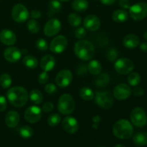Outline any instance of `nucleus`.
Listing matches in <instances>:
<instances>
[{
	"label": "nucleus",
	"instance_id": "nucleus-9",
	"mask_svg": "<svg viewBox=\"0 0 147 147\" xmlns=\"http://www.w3.org/2000/svg\"><path fill=\"white\" fill-rule=\"evenodd\" d=\"M11 17L15 22L22 23L27 21L30 17V13L25 6L22 4H17L11 9Z\"/></svg>",
	"mask_w": 147,
	"mask_h": 147
},
{
	"label": "nucleus",
	"instance_id": "nucleus-30",
	"mask_svg": "<svg viewBox=\"0 0 147 147\" xmlns=\"http://www.w3.org/2000/svg\"><path fill=\"white\" fill-rule=\"evenodd\" d=\"M67 21L72 27H78L81 24L82 19L80 16L76 13H70L67 17Z\"/></svg>",
	"mask_w": 147,
	"mask_h": 147
},
{
	"label": "nucleus",
	"instance_id": "nucleus-7",
	"mask_svg": "<svg viewBox=\"0 0 147 147\" xmlns=\"http://www.w3.org/2000/svg\"><path fill=\"white\" fill-rule=\"evenodd\" d=\"M116 71L121 75H127L133 71L134 64L133 61L126 57H121L116 60L114 64Z\"/></svg>",
	"mask_w": 147,
	"mask_h": 147
},
{
	"label": "nucleus",
	"instance_id": "nucleus-24",
	"mask_svg": "<svg viewBox=\"0 0 147 147\" xmlns=\"http://www.w3.org/2000/svg\"><path fill=\"white\" fill-rule=\"evenodd\" d=\"M73 9L78 12H84L88 8V2L87 0H74L72 3Z\"/></svg>",
	"mask_w": 147,
	"mask_h": 147
},
{
	"label": "nucleus",
	"instance_id": "nucleus-36",
	"mask_svg": "<svg viewBox=\"0 0 147 147\" xmlns=\"http://www.w3.org/2000/svg\"><path fill=\"white\" fill-rule=\"evenodd\" d=\"M33 129L30 126H24L20 129V134L24 139H30L33 136Z\"/></svg>",
	"mask_w": 147,
	"mask_h": 147
},
{
	"label": "nucleus",
	"instance_id": "nucleus-50",
	"mask_svg": "<svg viewBox=\"0 0 147 147\" xmlns=\"http://www.w3.org/2000/svg\"><path fill=\"white\" fill-rule=\"evenodd\" d=\"M144 38L146 40H147V31L144 33Z\"/></svg>",
	"mask_w": 147,
	"mask_h": 147
},
{
	"label": "nucleus",
	"instance_id": "nucleus-13",
	"mask_svg": "<svg viewBox=\"0 0 147 147\" xmlns=\"http://www.w3.org/2000/svg\"><path fill=\"white\" fill-rule=\"evenodd\" d=\"M73 81V73L69 70H63L55 77V83L60 88H66Z\"/></svg>",
	"mask_w": 147,
	"mask_h": 147
},
{
	"label": "nucleus",
	"instance_id": "nucleus-38",
	"mask_svg": "<svg viewBox=\"0 0 147 147\" xmlns=\"http://www.w3.org/2000/svg\"><path fill=\"white\" fill-rule=\"evenodd\" d=\"M36 47L40 51H46L48 50V43L43 38H40L36 42Z\"/></svg>",
	"mask_w": 147,
	"mask_h": 147
},
{
	"label": "nucleus",
	"instance_id": "nucleus-35",
	"mask_svg": "<svg viewBox=\"0 0 147 147\" xmlns=\"http://www.w3.org/2000/svg\"><path fill=\"white\" fill-rule=\"evenodd\" d=\"M119 55V53L117 49L114 47H111L106 52V57L107 60H109L110 62H115L117 60Z\"/></svg>",
	"mask_w": 147,
	"mask_h": 147
},
{
	"label": "nucleus",
	"instance_id": "nucleus-45",
	"mask_svg": "<svg viewBox=\"0 0 147 147\" xmlns=\"http://www.w3.org/2000/svg\"><path fill=\"white\" fill-rule=\"evenodd\" d=\"M7 106V100L5 97L3 96H0V112H2L6 110Z\"/></svg>",
	"mask_w": 147,
	"mask_h": 147
},
{
	"label": "nucleus",
	"instance_id": "nucleus-41",
	"mask_svg": "<svg viewBox=\"0 0 147 147\" xmlns=\"http://www.w3.org/2000/svg\"><path fill=\"white\" fill-rule=\"evenodd\" d=\"M45 90L48 94H54L57 90V87L54 83H48L45 87Z\"/></svg>",
	"mask_w": 147,
	"mask_h": 147
},
{
	"label": "nucleus",
	"instance_id": "nucleus-1",
	"mask_svg": "<svg viewBox=\"0 0 147 147\" xmlns=\"http://www.w3.org/2000/svg\"><path fill=\"white\" fill-rule=\"evenodd\" d=\"M7 97L9 102L13 106L17 108L25 106L28 100V93L24 88L16 86L10 88L7 93Z\"/></svg>",
	"mask_w": 147,
	"mask_h": 147
},
{
	"label": "nucleus",
	"instance_id": "nucleus-3",
	"mask_svg": "<svg viewBox=\"0 0 147 147\" xmlns=\"http://www.w3.org/2000/svg\"><path fill=\"white\" fill-rule=\"evenodd\" d=\"M134 133V127L126 119H120L115 123L113 127V134L120 139H129Z\"/></svg>",
	"mask_w": 147,
	"mask_h": 147
},
{
	"label": "nucleus",
	"instance_id": "nucleus-43",
	"mask_svg": "<svg viewBox=\"0 0 147 147\" xmlns=\"http://www.w3.org/2000/svg\"><path fill=\"white\" fill-rule=\"evenodd\" d=\"M88 71V66L86 64L79 65L77 68V73L79 76H84L86 74Z\"/></svg>",
	"mask_w": 147,
	"mask_h": 147
},
{
	"label": "nucleus",
	"instance_id": "nucleus-15",
	"mask_svg": "<svg viewBox=\"0 0 147 147\" xmlns=\"http://www.w3.org/2000/svg\"><path fill=\"white\" fill-rule=\"evenodd\" d=\"M62 127L67 133L73 134L76 133L79 129L78 121L72 116H67L62 121Z\"/></svg>",
	"mask_w": 147,
	"mask_h": 147
},
{
	"label": "nucleus",
	"instance_id": "nucleus-5",
	"mask_svg": "<svg viewBox=\"0 0 147 147\" xmlns=\"http://www.w3.org/2000/svg\"><path fill=\"white\" fill-rule=\"evenodd\" d=\"M96 103L103 109H109L113 104V95L109 91H98L94 96Z\"/></svg>",
	"mask_w": 147,
	"mask_h": 147
},
{
	"label": "nucleus",
	"instance_id": "nucleus-21",
	"mask_svg": "<svg viewBox=\"0 0 147 147\" xmlns=\"http://www.w3.org/2000/svg\"><path fill=\"white\" fill-rule=\"evenodd\" d=\"M140 43L139 37L136 34H130L126 35L123 40V45L124 47L129 49L136 48Z\"/></svg>",
	"mask_w": 147,
	"mask_h": 147
},
{
	"label": "nucleus",
	"instance_id": "nucleus-46",
	"mask_svg": "<svg viewBox=\"0 0 147 147\" xmlns=\"http://www.w3.org/2000/svg\"><path fill=\"white\" fill-rule=\"evenodd\" d=\"M133 93L136 97H142L144 94V90L142 88L136 87V88L134 89Z\"/></svg>",
	"mask_w": 147,
	"mask_h": 147
},
{
	"label": "nucleus",
	"instance_id": "nucleus-49",
	"mask_svg": "<svg viewBox=\"0 0 147 147\" xmlns=\"http://www.w3.org/2000/svg\"><path fill=\"white\" fill-rule=\"evenodd\" d=\"M140 49L142 51L144 52V53H147V42H143L140 45Z\"/></svg>",
	"mask_w": 147,
	"mask_h": 147
},
{
	"label": "nucleus",
	"instance_id": "nucleus-10",
	"mask_svg": "<svg viewBox=\"0 0 147 147\" xmlns=\"http://www.w3.org/2000/svg\"><path fill=\"white\" fill-rule=\"evenodd\" d=\"M68 45L67 39L63 35H58L53 39L50 45V49L51 52L60 54L66 50Z\"/></svg>",
	"mask_w": 147,
	"mask_h": 147
},
{
	"label": "nucleus",
	"instance_id": "nucleus-44",
	"mask_svg": "<svg viewBox=\"0 0 147 147\" xmlns=\"http://www.w3.org/2000/svg\"><path fill=\"white\" fill-rule=\"evenodd\" d=\"M119 4L123 9H129L131 7V2L129 0H119Z\"/></svg>",
	"mask_w": 147,
	"mask_h": 147
},
{
	"label": "nucleus",
	"instance_id": "nucleus-39",
	"mask_svg": "<svg viewBox=\"0 0 147 147\" xmlns=\"http://www.w3.org/2000/svg\"><path fill=\"white\" fill-rule=\"evenodd\" d=\"M75 37L78 39H80V40H82V39L84 38L86 35V28L83 27H78L77 29L75 31Z\"/></svg>",
	"mask_w": 147,
	"mask_h": 147
},
{
	"label": "nucleus",
	"instance_id": "nucleus-6",
	"mask_svg": "<svg viewBox=\"0 0 147 147\" xmlns=\"http://www.w3.org/2000/svg\"><path fill=\"white\" fill-rule=\"evenodd\" d=\"M129 14L135 21H141L147 17V3L139 2L131 6Z\"/></svg>",
	"mask_w": 147,
	"mask_h": 147
},
{
	"label": "nucleus",
	"instance_id": "nucleus-16",
	"mask_svg": "<svg viewBox=\"0 0 147 147\" xmlns=\"http://www.w3.org/2000/svg\"><path fill=\"white\" fill-rule=\"evenodd\" d=\"M22 52L19 48L15 47H9L5 49L4 52V57L8 62L14 63L18 62L22 57Z\"/></svg>",
	"mask_w": 147,
	"mask_h": 147
},
{
	"label": "nucleus",
	"instance_id": "nucleus-12",
	"mask_svg": "<svg viewBox=\"0 0 147 147\" xmlns=\"http://www.w3.org/2000/svg\"><path fill=\"white\" fill-rule=\"evenodd\" d=\"M24 116L25 120L29 123H37L41 119L42 109L36 106H30L24 111Z\"/></svg>",
	"mask_w": 147,
	"mask_h": 147
},
{
	"label": "nucleus",
	"instance_id": "nucleus-25",
	"mask_svg": "<svg viewBox=\"0 0 147 147\" xmlns=\"http://www.w3.org/2000/svg\"><path fill=\"white\" fill-rule=\"evenodd\" d=\"M133 142L136 146H143L147 144V133L138 132L134 136Z\"/></svg>",
	"mask_w": 147,
	"mask_h": 147
},
{
	"label": "nucleus",
	"instance_id": "nucleus-11",
	"mask_svg": "<svg viewBox=\"0 0 147 147\" xmlns=\"http://www.w3.org/2000/svg\"><path fill=\"white\" fill-rule=\"evenodd\" d=\"M61 23L57 18H52L47 22L44 27V33L47 37H53L61 30Z\"/></svg>",
	"mask_w": 147,
	"mask_h": 147
},
{
	"label": "nucleus",
	"instance_id": "nucleus-20",
	"mask_svg": "<svg viewBox=\"0 0 147 147\" xmlns=\"http://www.w3.org/2000/svg\"><path fill=\"white\" fill-rule=\"evenodd\" d=\"M20 115L15 111H10L5 116V123L8 127L14 128L20 122Z\"/></svg>",
	"mask_w": 147,
	"mask_h": 147
},
{
	"label": "nucleus",
	"instance_id": "nucleus-52",
	"mask_svg": "<svg viewBox=\"0 0 147 147\" xmlns=\"http://www.w3.org/2000/svg\"><path fill=\"white\" fill-rule=\"evenodd\" d=\"M60 1H69L70 0H60Z\"/></svg>",
	"mask_w": 147,
	"mask_h": 147
},
{
	"label": "nucleus",
	"instance_id": "nucleus-53",
	"mask_svg": "<svg viewBox=\"0 0 147 147\" xmlns=\"http://www.w3.org/2000/svg\"><path fill=\"white\" fill-rule=\"evenodd\" d=\"M99 147H105V146H99Z\"/></svg>",
	"mask_w": 147,
	"mask_h": 147
},
{
	"label": "nucleus",
	"instance_id": "nucleus-18",
	"mask_svg": "<svg viewBox=\"0 0 147 147\" xmlns=\"http://www.w3.org/2000/svg\"><path fill=\"white\" fill-rule=\"evenodd\" d=\"M0 41L5 45H13L17 42V36L11 30H3L0 32Z\"/></svg>",
	"mask_w": 147,
	"mask_h": 147
},
{
	"label": "nucleus",
	"instance_id": "nucleus-29",
	"mask_svg": "<svg viewBox=\"0 0 147 147\" xmlns=\"http://www.w3.org/2000/svg\"><path fill=\"white\" fill-rule=\"evenodd\" d=\"M23 64L30 69H35L38 66V60L32 55H26L22 60Z\"/></svg>",
	"mask_w": 147,
	"mask_h": 147
},
{
	"label": "nucleus",
	"instance_id": "nucleus-23",
	"mask_svg": "<svg viewBox=\"0 0 147 147\" xmlns=\"http://www.w3.org/2000/svg\"><path fill=\"white\" fill-rule=\"evenodd\" d=\"M102 65L98 60H91L88 65V71L93 76H98L101 73Z\"/></svg>",
	"mask_w": 147,
	"mask_h": 147
},
{
	"label": "nucleus",
	"instance_id": "nucleus-28",
	"mask_svg": "<svg viewBox=\"0 0 147 147\" xmlns=\"http://www.w3.org/2000/svg\"><path fill=\"white\" fill-rule=\"evenodd\" d=\"M30 98L33 103L39 105L43 101V94L39 90L34 89V90H32L30 91Z\"/></svg>",
	"mask_w": 147,
	"mask_h": 147
},
{
	"label": "nucleus",
	"instance_id": "nucleus-32",
	"mask_svg": "<svg viewBox=\"0 0 147 147\" xmlns=\"http://www.w3.org/2000/svg\"><path fill=\"white\" fill-rule=\"evenodd\" d=\"M128 83L131 86H137L141 83V76L138 73H130L128 76Z\"/></svg>",
	"mask_w": 147,
	"mask_h": 147
},
{
	"label": "nucleus",
	"instance_id": "nucleus-47",
	"mask_svg": "<svg viewBox=\"0 0 147 147\" xmlns=\"http://www.w3.org/2000/svg\"><path fill=\"white\" fill-rule=\"evenodd\" d=\"M30 16L32 19H39L41 17L42 13H41V11H39V10L34 9V10H32L31 12H30Z\"/></svg>",
	"mask_w": 147,
	"mask_h": 147
},
{
	"label": "nucleus",
	"instance_id": "nucleus-8",
	"mask_svg": "<svg viewBox=\"0 0 147 147\" xmlns=\"http://www.w3.org/2000/svg\"><path fill=\"white\" fill-rule=\"evenodd\" d=\"M131 121L137 127H144L147 123V116L144 110L140 107L133 109L130 115Z\"/></svg>",
	"mask_w": 147,
	"mask_h": 147
},
{
	"label": "nucleus",
	"instance_id": "nucleus-4",
	"mask_svg": "<svg viewBox=\"0 0 147 147\" xmlns=\"http://www.w3.org/2000/svg\"><path fill=\"white\" fill-rule=\"evenodd\" d=\"M76 107V103L71 95L64 93L60 97L57 103L59 112L63 115H69L73 112Z\"/></svg>",
	"mask_w": 147,
	"mask_h": 147
},
{
	"label": "nucleus",
	"instance_id": "nucleus-40",
	"mask_svg": "<svg viewBox=\"0 0 147 147\" xmlns=\"http://www.w3.org/2000/svg\"><path fill=\"white\" fill-rule=\"evenodd\" d=\"M49 80V76L47 72H42L38 76V82L41 85L46 84Z\"/></svg>",
	"mask_w": 147,
	"mask_h": 147
},
{
	"label": "nucleus",
	"instance_id": "nucleus-27",
	"mask_svg": "<svg viewBox=\"0 0 147 147\" xmlns=\"http://www.w3.org/2000/svg\"><path fill=\"white\" fill-rule=\"evenodd\" d=\"M79 96L85 100H90L94 98L95 93L90 88L83 87L79 90Z\"/></svg>",
	"mask_w": 147,
	"mask_h": 147
},
{
	"label": "nucleus",
	"instance_id": "nucleus-31",
	"mask_svg": "<svg viewBox=\"0 0 147 147\" xmlns=\"http://www.w3.org/2000/svg\"><path fill=\"white\" fill-rule=\"evenodd\" d=\"M27 27L29 31L32 34H37L40 30V24L34 19H32L27 22Z\"/></svg>",
	"mask_w": 147,
	"mask_h": 147
},
{
	"label": "nucleus",
	"instance_id": "nucleus-48",
	"mask_svg": "<svg viewBox=\"0 0 147 147\" xmlns=\"http://www.w3.org/2000/svg\"><path fill=\"white\" fill-rule=\"evenodd\" d=\"M117 0H100V2L104 5H112L115 4Z\"/></svg>",
	"mask_w": 147,
	"mask_h": 147
},
{
	"label": "nucleus",
	"instance_id": "nucleus-19",
	"mask_svg": "<svg viewBox=\"0 0 147 147\" xmlns=\"http://www.w3.org/2000/svg\"><path fill=\"white\" fill-rule=\"evenodd\" d=\"M55 59L51 55H45L40 60V67L45 72L50 71L55 66Z\"/></svg>",
	"mask_w": 147,
	"mask_h": 147
},
{
	"label": "nucleus",
	"instance_id": "nucleus-34",
	"mask_svg": "<svg viewBox=\"0 0 147 147\" xmlns=\"http://www.w3.org/2000/svg\"><path fill=\"white\" fill-rule=\"evenodd\" d=\"M12 80H11V76L7 73H3L0 76V85L1 87L4 89H7L10 87L11 85Z\"/></svg>",
	"mask_w": 147,
	"mask_h": 147
},
{
	"label": "nucleus",
	"instance_id": "nucleus-33",
	"mask_svg": "<svg viewBox=\"0 0 147 147\" xmlns=\"http://www.w3.org/2000/svg\"><path fill=\"white\" fill-rule=\"evenodd\" d=\"M61 9L62 4L58 0H52V1H50V2L49 3V12L51 13L52 14L60 12Z\"/></svg>",
	"mask_w": 147,
	"mask_h": 147
},
{
	"label": "nucleus",
	"instance_id": "nucleus-14",
	"mask_svg": "<svg viewBox=\"0 0 147 147\" xmlns=\"http://www.w3.org/2000/svg\"><path fill=\"white\" fill-rule=\"evenodd\" d=\"M131 94V89L129 85L126 83H120L115 87L113 90V96L117 100H123L129 98Z\"/></svg>",
	"mask_w": 147,
	"mask_h": 147
},
{
	"label": "nucleus",
	"instance_id": "nucleus-42",
	"mask_svg": "<svg viewBox=\"0 0 147 147\" xmlns=\"http://www.w3.org/2000/svg\"><path fill=\"white\" fill-rule=\"evenodd\" d=\"M54 109V105L51 102H46L43 104L42 110L45 113H50Z\"/></svg>",
	"mask_w": 147,
	"mask_h": 147
},
{
	"label": "nucleus",
	"instance_id": "nucleus-51",
	"mask_svg": "<svg viewBox=\"0 0 147 147\" xmlns=\"http://www.w3.org/2000/svg\"><path fill=\"white\" fill-rule=\"evenodd\" d=\"M114 147H125V146H123V145H121V144H117V145H116Z\"/></svg>",
	"mask_w": 147,
	"mask_h": 147
},
{
	"label": "nucleus",
	"instance_id": "nucleus-26",
	"mask_svg": "<svg viewBox=\"0 0 147 147\" xmlns=\"http://www.w3.org/2000/svg\"><path fill=\"white\" fill-rule=\"evenodd\" d=\"M110 83V76L107 73H101L95 80V84L96 87L104 88L106 87Z\"/></svg>",
	"mask_w": 147,
	"mask_h": 147
},
{
	"label": "nucleus",
	"instance_id": "nucleus-37",
	"mask_svg": "<svg viewBox=\"0 0 147 147\" xmlns=\"http://www.w3.org/2000/svg\"><path fill=\"white\" fill-rule=\"evenodd\" d=\"M61 121V117L58 113H53L47 119V123L50 126H56Z\"/></svg>",
	"mask_w": 147,
	"mask_h": 147
},
{
	"label": "nucleus",
	"instance_id": "nucleus-22",
	"mask_svg": "<svg viewBox=\"0 0 147 147\" xmlns=\"http://www.w3.org/2000/svg\"><path fill=\"white\" fill-rule=\"evenodd\" d=\"M112 19L113 21L118 23L125 22L129 19V14L124 9H117L112 14Z\"/></svg>",
	"mask_w": 147,
	"mask_h": 147
},
{
	"label": "nucleus",
	"instance_id": "nucleus-17",
	"mask_svg": "<svg viewBox=\"0 0 147 147\" xmlns=\"http://www.w3.org/2000/svg\"><path fill=\"white\" fill-rule=\"evenodd\" d=\"M83 25L86 30L91 32H95L100 27V21L98 17L93 14L88 15L83 21Z\"/></svg>",
	"mask_w": 147,
	"mask_h": 147
},
{
	"label": "nucleus",
	"instance_id": "nucleus-2",
	"mask_svg": "<svg viewBox=\"0 0 147 147\" xmlns=\"http://www.w3.org/2000/svg\"><path fill=\"white\" fill-rule=\"evenodd\" d=\"M74 52L76 55L80 60L88 61L94 57V45L88 40H80L74 46Z\"/></svg>",
	"mask_w": 147,
	"mask_h": 147
}]
</instances>
